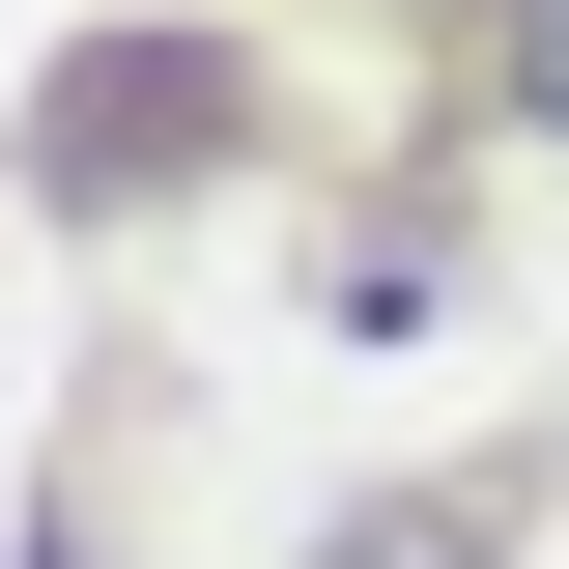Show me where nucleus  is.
<instances>
[{"mask_svg":"<svg viewBox=\"0 0 569 569\" xmlns=\"http://www.w3.org/2000/svg\"><path fill=\"white\" fill-rule=\"evenodd\" d=\"M512 114H541V142H569V0H512Z\"/></svg>","mask_w":569,"mask_h":569,"instance_id":"f257e3e1","label":"nucleus"}]
</instances>
